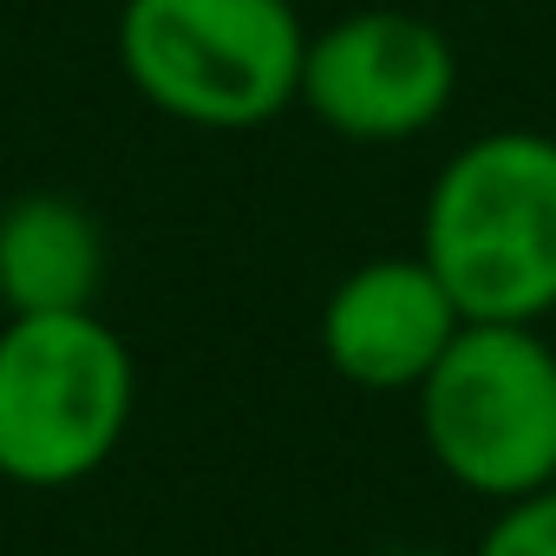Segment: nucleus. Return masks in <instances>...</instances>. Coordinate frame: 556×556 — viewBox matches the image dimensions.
<instances>
[{
    "label": "nucleus",
    "mask_w": 556,
    "mask_h": 556,
    "mask_svg": "<svg viewBox=\"0 0 556 556\" xmlns=\"http://www.w3.org/2000/svg\"><path fill=\"white\" fill-rule=\"evenodd\" d=\"M387 556H419V549H387Z\"/></svg>",
    "instance_id": "obj_9"
},
{
    "label": "nucleus",
    "mask_w": 556,
    "mask_h": 556,
    "mask_svg": "<svg viewBox=\"0 0 556 556\" xmlns=\"http://www.w3.org/2000/svg\"><path fill=\"white\" fill-rule=\"evenodd\" d=\"M458 99L452 40L406 8H361L308 34L302 99L334 138L354 144H406L432 131Z\"/></svg>",
    "instance_id": "obj_5"
},
{
    "label": "nucleus",
    "mask_w": 556,
    "mask_h": 556,
    "mask_svg": "<svg viewBox=\"0 0 556 556\" xmlns=\"http://www.w3.org/2000/svg\"><path fill=\"white\" fill-rule=\"evenodd\" d=\"M465 315L452 308L445 282L413 255H374L348 268L321 302V361L361 393H419L439 367Z\"/></svg>",
    "instance_id": "obj_6"
},
{
    "label": "nucleus",
    "mask_w": 556,
    "mask_h": 556,
    "mask_svg": "<svg viewBox=\"0 0 556 556\" xmlns=\"http://www.w3.org/2000/svg\"><path fill=\"white\" fill-rule=\"evenodd\" d=\"M419 262L465 321L556 315V138L497 125L458 144L419 210Z\"/></svg>",
    "instance_id": "obj_1"
},
{
    "label": "nucleus",
    "mask_w": 556,
    "mask_h": 556,
    "mask_svg": "<svg viewBox=\"0 0 556 556\" xmlns=\"http://www.w3.org/2000/svg\"><path fill=\"white\" fill-rule=\"evenodd\" d=\"M308 21L295 0H125L118 66L190 131H255L302 99Z\"/></svg>",
    "instance_id": "obj_2"
},
{
    "label": "nucleus",
    "mask_w": 556,
    "mask_h": 556,
    "mask_svg": "<svg viewBox=\"0 0 556 556\" xmlns=\"http://www.w3.org/2000/svg\"><path fill=\"white\" fill-rule=\"evenodd\" d=\"M471 556H556V484L497 504Z\"/></svg>",
    "instance_id": "obj_8"
},
{
    "label": "nucleus",
    "mask_w": 556,
    "mask_h": 556,
    "mask_svg": "<svg viewBox=\"0 0 556 556\" xmlns=\"http://www.w3.org/2000/svg\"><path fill=\"white\" fill-rule=\"evenodd\" d=\"M105 289V229L79 197L27 190L0 203V308L79 315Z\"/></svg>",
    "instance_id": "obj_7"
},
{
    "label": "nucleus",
    "mask_w": 556,
    "mask_h": 556,
    "mask_svg": "<svg viewBox=\"0 0 556 556\" xmlns=\"http://www.w3.org/2000/svg\"><path fill=\"white\" fill-rule=\"evenodd\" d=\"M413 400L419 439L458 491L510 504L556 484V348L543 328L465 321Z\"/></svg>",
    "instance_id": "obj_4"
},
{
    "label": "nucleus",
    "mask_w": 556,
    "mask_h": 556,
    "mask_svg": "<svg viewBox=\"0 0 556 556\" xmlns=\"http://www.w3.org/2000/svg\"><path fill=\"white\" fill-rule=\"evenodd\" d=\"M138 413V361L99 315L0 321V478L66 491L112 465Z\"/></svg>",
    "instance_id": "obj_3"
}]
</instances>
